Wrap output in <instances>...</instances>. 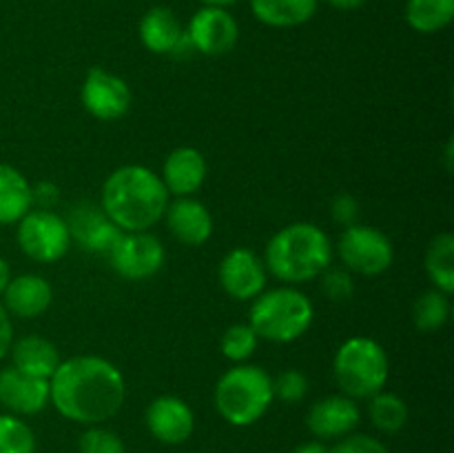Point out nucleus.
Returning a JSON list of instances; mask_svg holds the SVG:
<instances>
[{"label": "nucleus", "instance_id": "nucleus-1", "mask_svg": "<svg viewBox=\"0 0 454 453\" xmlns=\"http://www.w3.org/2000/svg\"><path fill=\"white\" fill-rule=\"evenodd\" d=\"M127 398L122 371L100 355H75L49 378V402L62 417L93 426L118 416Z\"/></svg>", "mask_w": 454, "mask_h": 453}, {"label": "nucleus", "instance_id": "nucleus-2", "mask_svg": "<svg viewBox=\"0 0 454 453\" xmlns=\"http://www.w3.org/2000/svg\"><path fill=\"white\" fill-rule=\"evenodd\" d=\"M168 191L158 173L142 164H124L102 185L100 207L120 231H149L164 218Z\"/></svg>", "mask_w": 454, "mask_h": 453}, {"label": "nucleus", "instance_id": "nucleus-3", "mask_svg": "<svg viewBox=\"0 0 454 453\" xmlns=\"http://www.w3.org/2000/svg\"><path fill=\"white\" fill-rule=\"evenodd\" d=\"M331 262V238L313 222H293L282 226L264 249L266 271L291 287L319 278Z\"/></svg>", "mask_w": 454, "mask_h": 453}, {"label": "nucleus", "instance_id": "nucleus-4", "mask_svg": "<svg viewBox=\"0 0 454 453\" xmlns=\"http://www.w3.org/2000/svg\"><path fill=\"white\" fill-rule=\"evenodd\" d=\"M215 409L229 425L251 426L266 416L273 404V378L257 364H235L217 380Z\"/></svg>", "mask_w": 454, "mask_h": 453}, {"label": "nucleus", "instance_id": "nucleus-5", "mask_svg": "<svg viewBox=\"0 0 454 453\" xmlns=\"http://www.w3.org/2000/svg\"><path fill=\"white\" fill-rule=\"evenodd\" d=\"M313 318L315 309L310 298L300 289L284 284L253 298L248 324L260 340L286 345L304 336L313 324Z\"/></svg>", "mask_w": 454, "mask_h": 453}, {"label": "nucleus", "instance_id": "nucleus-6", "mask_svg": "<svg viewBox=\"0 0 454 453\" xmlns=\"http://www.w3.org/2000/svg\"><path fill=\"white\" fill-rule=\"evenodd\" d=\"M333 373L341 393L353 400H368L384 391L390 364L384 346L372 338H348L337 349Z\"/></svg>", "mask_w": 454, "mask_h": 453}, {"label": "nucleus", "instance_id": "nucleus-7", "mask_svg": "<svg viewBox=\"0 0 454 453\" xmlns=\"http://www.w3.org/2000/svg\"><path fill=\"white\" fill-rule=\"evenodd\" d=\"M16 240L27 258L44 265L65 258L71 247L67 220L51 209H31L22 220H18Z\"/></svg>", "mask_w": 454, "mask_h": 453}, {"label": "nucleus", "instance_id": "nucleus-8", "mask_svg": "<svg viewBox=\"0 0 454 453\" xmlns=\"http://www.w3.org/2000/svg\"><path fill=\"white\" fill-rule=\"evenodd\" d=\"M337 253L346 269L368 278L388 271L395 260V249L388 235L366 225L346 226L337 242Z\"/></svg>", "mask_w": 454, "mask_h": 453}, {"label": "nucleus", "instance_id": "nucleus-9", "mask_svg": "<svg viewBox=\"0 0 454 453\" xmlns=\"http://www.w3.org/2000/svg\"><path fill=\"white\" fill-rule=\"evenodd\" d=\"M106 258L115 274L122 275L124 280L142 282V280L153 278L162 269L167 251L160 238H155L149 231H136V234L122 231Z\"/></svg>", "mask_w": 454, "mask_h": 453}, {"label": "nucleus", "instance_id": "nucleus-10", "mask_svg": "<svg viewBox=\"0 0 454 453\" xmlns=\"http://www.w3.org/2000/svg\"><path fill=\"white\" fill-rule=\"evenodd\" d=\"M82 105L93 118L102 123H114V120L124 118L131 109V89L120 76L102 69V67H91L84 76Z\"/></svg>", "mask_w": 454, "mask_h": 453}, {"label": "nucleus", "instance_id": "nucleus-11", "mask_svg": "<svg viewBox=\"0 0 454 453\" xmlns=\"http://www.w3.org/2000/svg\"><path fill=\"white\" fill-rule=\"evenodd\" d=\"M184 31L193 52L204 56H224L239 40L238 20L222 7L198 9Z\"/></svg>", "mask_w": 454, "mask_h": 453}, {"label": "nucleus", "instance_id": "nucleus-12", "mask_svg": "<svg viewBox=\"0 0 454 453\" xmlns=\"http://www.w3.org/2000/svg\"><path fill=\"white\" fill-rule=\"evenodd\" d=\"M220 284L233 300H253L266 287V266L255 251L233 249L220 262Z\"/></svg>", "mask_w": 454, "mask_h": 453}, {"label": "nucleus", "instance_id": "nucleus-13", "mask_svg": "<svg viewBox=\"0 0 454 453\" xmlns=\"http://www.w3.org/2000/svg\"><path fill=\"white\" fill-rule=\"evenodd\" d=\"M145 422L149 433L162 444H184L193 435V409L177 395H160L146 407Z\"/></svg>", "mask_w": 454, "mask_h": 453}, {"label": "nucleus", "instance_id": "nucleus-14", "mask_svg": "<svg viewBox=\"0 0 454 453\" xmlns=\"http://www.w3.org/2000/svg\"><path fill=\"white\" fill-rule=\"evenodd\" d=\"M362 422L357 400L348 395H326L310 407L306 426L317 440H341L353 433Z\"/></svg>", "mask_w": 454, "mask_h": 453}, {"label": "nucleus", "instance_id": "nucleus-15", "mask_svg": "<svg viewBox=\"0 0 454 453\" xmlns=\"http://www.w3.org/2000/svg\"><path fill=\"white\" fill-rule=\"evenodd\" d=\"M0 404L13 416H35L49 404V380L16 367L0 369Z\"/></svg>", "mask_w": 454, "mask_h": 453}, {"label": "nucleus", "instance_id": "nucleus-16", "mask_svg": "<svg viewBox=\"0 0 454 453\" xmlns=\"http://www.w3.org/2000/svg\"><path fill=\"white\" fill-rule=\"evenodd\" d=\"M67 226H69L71 240L84 247L87 251L93 253H109L115 240L122 235V231L106 218L100 204L93 203H80L75 204L67 218Z\"/></svg>", "mask_w": 454, "mask_h": 453}, {"label": "nucleus", "instance_id": "nucleus-17", "mask_svg": "<svg viewBox=\"0 0 454 453\" xmlns=\"http://www.w3.org/2000/svg\"><path fill=\"white\" fill-rule=\"evenodd\" d=\"M207 173L208 164L202 151L195 149V147H177L164 160L160 180L167 187L168 195L191 198V195L202 189Z\"/></svg>", "mask_w": 454, "mask_h": 453}, {"label": "nucleus", "instance_id": "nucleus-18", "mask_svg": "<svg viewBox=\"0 0 454 453\" xmlns=\"http://www.w3.org/2000/svg\"><path fill=\"white\" fill-rule=\"evenodd\" d=\"M168 231L177 242L186 247H200L213 235V216L200 200L177 198L168 203L164 211Z\"/></svg>", "mask_w": 454, "mask_h": 453}, {"label": "nucleus", "instance_id": "nucleus-19", "mask_svg": "<svg viewBox=\"0 0 454 453\" xmlns=\"http://www.w3.org/2000/svg\"><path fill=\"white\" fill-rule=\"evenodd\" d=\"M53 289L43 275L22 274L9 280L3 293V306L9 315L31 320L43 315L51 306Z\"/></svg>", "mask_w": 454, "mask_h": 453}, {"label": "nucleus", "instance_id": "nucleus-20", "mask_svg": "<svg viewBox=\"0 0 454 453\" xmlns=\"http://www.w3.org/2000/svg\"><path fill=\"white\" fill-rule=\"evenodd\" d=\"M9 354H12V367L34 378H44V380H49L58 364L62 362L56 345L40 336L18 338V340H13Z\"/></svg>", "mask_w": 454, "mask_h": 453}, {"label": "nucleus", "instance_id": "nucleus-21", "mask_svg": "<svg viewBox=\"0 0 454 453\" xmlns=\"http://www.w3.org/2000/svg\"><path fill=\"white\" fill-rule=\"evenodd\" d=\"M34 209L31 185L16 167L0 163V225H18Z\"/></svg>", "mask_w": 454, "mask_h": 453}, {"label": "nucleus", "instance_id": "nucleus-22", "mask_svg": "<svg viewBox=\"0 0 454 453\" xmlns=\"http://www.w3.org/2000/svg\"><path fill=\"white\" fill-rule=\"evenodd\" d=\"M184 29L176 13L168 7H153L142 16L140 40L149 52L173 53L180 44Z\"/></svg>", "mask_w": 454, "mask_h": 453}, {"label": "nucleus", "instance_id": "nucleus-23", "mask_svg": "<svg viewBox=\"0 0 454 453\" xmlns=\"http://www.w3.org/2000/svg\"><path fill=\"white\" fill-rule=\"evenodd\" d=\"M251 12L262 25L291 29L309 22L317 13L319 0H248Z\"/></svg>", "mask_w": 454, "mask_h": 453}, {"label": "nucleus", "instance_id": "nucleus-24", "mask_svg": "<svg viewBox=\"0 0 454 453\" xmlns=\"http://www.w3.org/2000/svg\"><path fill=\"white\" fill-rule=\"evenodd\" d=\"M426 271L434 289L452 296L454 291V235L443 231L434 235L426 251Z\"/></svg>", "mask_w": 454, "mask_h": 453}, {"label": "nucleus", "instance_id": "nucleus-25", "mask_svg": "<svg viewBox=\"0 0 454 453\" xmlns=\"http://www.w3.org/2000/svg\"><path fill=\"white\" fill-rule=\"evenodd\" d=\"M454 18V0H408L406 22L419 34H437Z\"/></svg>", "mask_w": 454, "mask_h": 453}, {"label": "nucleus", "instance_id": "nucleus-26", "mask_svg": "<svg viewBox=\"0 0 454 453\" xmlns=\"http://www.w3.org/2000/svg\"><path fill=\"white\" fill-rule=\"evenodd\" d=\"M368 417L375 429L384 433H397L408 422V404L397 393L380 391L368 398Z\"/></svg>", "mask_w": 454, "mask_h": 453}, {"label": "nucleus", "instance_id": "nucleus-27", "mask_svg": "<svg viewBox=\"0 0 454 453\" xmlns=\"http://www.w3.org/2000/svg\"><path fill=\"white\" fill-rule=\"evenodd\" d=\"M450 318V296L430 289L412 306V324L421 333H434Z\"/></svg>", "mask_w": 454, "mask_h": 453}, {"label": "nucleus", "instance_id": "nucleus-28", "mask_svg": "<svg viewBox=\"0 0 454 453\" xmlns=\"http://www.w3.org/2000/svg\"><path fill=\"white\" fill-rule=\"evenodd\" d=\"M0 453H35L34 431L13 413H0Z\"/></svg>", "mask_w": 454, "mask_h": 453}, {"label": "nucleus", "instance_id": "nucleus-29", "mask_svg": "<svg viewBox=\"0 0 454 453\" xmlns=\"http://www.w3.org/2000/svg\"><path fill=\"white\" fill-rule=\"evenodd\" d=\"M257 342H260V338L253 331L251 324H233V327L226 329L224 336H222V354H224V358H229L231 362L242 364L255 354Z\"/></svg>", "mask_w": 454, "mask_h": 453}, {"label": "nucleus", "instance_id": "nucleus-30", "mask_svg": "<svg viewBox=\"0 0 454 453\" xmlns=\"http://www.w3.org/2000/svg\"><path fill=\"white\" fill-rule=\"evenodd\" d=\"M80 453H127L122 438L114 433L111 429H105L100 425H93L80 435L78 442Z\"/></svg>", "mask_w": 454, "mask_h": 453}, {"label": "nucleus", "instance_id": "nucleus-31", "mask_svg": "<svg viewBox=\"0 0 454 453\" xmlns=\"http://www.w3.org/2000/svg\"><path fill=\"white\" fill-rule=\"evenodd\" d=\"M306 393H309V378L300 369H286L273 380V395L282 402H301Z\"/></svg>", "mask_w": 454, "mask_h": 453}, {"label": "nucleus", "instance_id": "nucleus-32", "mask_svg": "<svg viewBox=\"0 0 454 453\" xmlns=\"http://www.w3.org/2000/svg\"><path fill=\"white\" fill-rule=\"evenodd\" d=\"M319 278H322V291L328 300L344 302L353 298L355 282L348 269H331V266H328Z\"/></svg>", "mask_w": 454, "mask_h": 453}, {"label": "nucleus", "instance_id": "nucleus-33", "mask_svg": "<svg viewBox=\"0 0 454 453\" xmlns=\"http://www.w3.org/2000/svg\"><path fill=\"white\" fill-rule=\"evenodd\" d=\"M331 453H388L386 444L381 440L372 438L366 433H348L346 438L337 440Z\"/></svg>", "mask_w": 454, "mask_h": 453}, {"label": "nucleus", "instance_id": "nucleus-34", "mask_svg": "<svg viewBox=\"0 0 454 453\" xmlns=\"http://www.w3.org/2000/svg\"><path fill=\"white\" fill-rule=\"evenodd\" d=\"M331 216L337 225L346 226H353L357 225V218H359V203L355 200V195L350 194H340L333 198L331 203Z\"/></svg>", "mask_w": 454, "mask_h": 453}, {"label": "nucleus", "instance_id": "nucleus-35", "mask_svg": "<svg viewBox=\"0 0 454 453\" xmlns=\"http://www.w3.org/2000/svg\"><path fill=\"white\" fill-rule=\"evenodd\" d=\"M31 194H34V204H38V209H51L58 203V187L51 182H40V185L31 187Z\"/></svg>", "mask_w": 454, "mask_h": 453}, {"label": "nucleus", "instance_id": "nucleus-36", "mask_svg": "<svg viewBox=\"0 0 454 453\" xmlns=\"http://www.w3.org/2000/svg\"><path fill=\"white\" fill-rule=\"evenodd\" d=\"M13 345V324H12V315L7 314V309L0 302V360L4 355H9V349Z\"/></svg>", "mask_w": 454, "mask_h": 453}, {"label": "nucleus", "instance_id": "nucleus-37", "mask_svg": "<svg viewBox=\"0 0 454 453\" xmlns=\"http://www.w3.org/2000/svg\"><path fill=\"white\" fill-rule=\"evenodd\" d=\"M293 453H331V449H328L322 440H309V442L300 444Z\"/></svg>", "mask_w": 454, "mask_h": 453}, {"label": "nucleus", "instance_id": "nucleus-38", "mask_svg": "<svg viewBox=\"0 0 454 453\" xmlns=\"http://www.w3.org/2000/svg\"><path fill=\"white\" fill-rule=\"evenodd\" d=\"M326 3L340 12H355V9H362L368 0H326Z\"/></svg>", "mask_w": 454, "mask_h": 453}, {"label": "nucleus", "instance_id": "nucleus-39", "mask_svg": "<svg viewBox=\"0 0 454 453\" xmlns=\"http://www.w3.org/2000/svg\"><path fill=\"white\" fill-rule=\"evenodd\" d=\"M9 280H12V269H9L7 260H4V258L0 256V296H3L4 289H7Z\"/></svg>", "mask_w": 454, "mask_h": 453}, {"label": "nucleus", "instance_id": "nucleus-40", "mask_svg": "<svg viewBox=\"0 0 454 453\" xmlns=\"http://www.w3.org/2000/svg\"><path fill=\"white\" fill-rule=\"evenodd\" d=\"M200 3H202L204 7H222V9H226V7H231V4L239 3V0H200Z\"/></svg>", "mask_w": 454, "mask_h": 453}]
</instances>
